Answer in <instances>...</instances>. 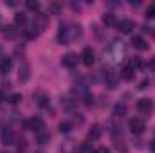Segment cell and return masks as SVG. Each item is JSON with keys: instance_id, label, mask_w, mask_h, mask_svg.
<instances>
[{"instance_id": "cell-28", "label": "cell", "mask_w": 155, "mask_h": 153, "mask_svg": "<svg viewBox=\"0 0 155 153\" xmlns=\"http://www.w3.org/2000/svg\"><path fill=\"white\" fill-rule=\"evenodd\" d=\"M124 114H126V105H116L114 115H116V117H123Z\"/></svg>"}, {"instance_id": "cell-6", "label": "cell", "mask_w": 155, "mask_h": 153, "mask_svg": "<svg viewBox=\"0 0 155 153\" xmlns=\"http://www.w3.org/2000/svg\"><path fill=\"white\" fill-rule=\"evenodd\" d=\"M0 139H2V144H4V146H13V144H15V141H16V137H15V132H13L9 126L2 130V133H0Z\"/></svg>"}, {"instance_id": "cell-20", "label": "cell", "mask_w": 155, "mask_h": 153, "mask_svg": "<svg viewBox=\"0 0 155 153\" xmlns=\"http://www.w3.org/2000/svg\"><path fill=\"white\" fill-rule=\"evenodd\" d=\"M25 7H27L29 11L38 13V11H40V2H38V0H27V2H25Z\"/></svg>"}, {"instance_id": "cell-26", "label": "cell", "mask_w": 155, "mask_h": 153, "mask_svg": "<svg viewBox=\"0 0 155 153\" xmlns=\"http://www.w3.org/2000/svg\"><path fill=\"white\" fill-rule=\"evenodd\" d=\"M25 22H27V16H25L24 13H16V15H15V24H16V25H24Z\"/></svg>"}, {"instance_id": "cell-19", "label": "cell", "mask_w": 155, "mask_h": 153, "mask_svg": "<svg viewBox=\"0 0 155 153\" xmlns=\"http://www.w3.org/2000/svg\"><path fill=\"white\" fill-rule=\"evenodd\" d=\"M128 65H130L134 70H139V69H143V67H144V63H143V60H141V58H132Z\"/></svg>"}, {"instance_id": "cell-30", "label": "cell", "mask_w": 155, "mask_h": 153, "mask_svg": "<svg viewBox=\"0 0 155 153\" xmlns=\"http://www.w3.org/2000/svg\"><path fill=\"white\" fill-rule=\"evenodd\" d=\"M49 141H51V135H49L47 132L38 133V144H45V142H49Z\"/></svg>"}, {"instance_id": "cell-13", "label": "cell", "mask_w": 155, "mask_h": 153, "mask_svg": "<svg viewBox=\"0 0 155 153\" xmlns=\"http://www.w3.org/2000/svg\"><path fill=\"white\" fill-rule=\"evenodd\" d=\"M101 135H103V130H101V126H99V124H94V126L88 130V135H87V139H88V141H97Z\"/></svg>"}, {"instance_id": "cell-1", "label": "cell", "mask_w": 155, "mask_h": 153, "mask_svg": "<svg viewBox=\"0 0 155 153\" xmlns=\"http://www.w3.org/2000/svg\"><path fill=\"white\" fill-rule=\"evenodd\" d=\"M126 56V45L124 41H112L108 45V49H105V60L112 65H117L121 63V60Z\"/></svg>"}, {"instance_id": "cell-33", "label": "cell", "mask_w": 155, "mask_h": 153, "mask_svg": "<svg viewBox=\"0 0 155 153\" xmlns=\"http://www.w3.org/2000/svg\"><path fill=\"white\" fill-rule=\"evenodd\" d=\"M38 34H40V33H38V31H35L33 27L25 31V36H27V38H29V40H35V38H36V36H38Z\"/></svg>"}, {"instance_id": "cell-21", "label": "cell", "mask_w": 155, "mask_h": 153, "mask_svg": "<svg viewBox=\"0 0 155 153\" xmlns=\"http://www.w3.org/2000/svg\"><path fill=\"white\" fill-rule=\"evenodd\" d=\"M96 150L92 148V144L90 142H85V144H81L79 148H78V153H94Z\"/></svg>"}, {"instance_id": "cell-2", "label": "cell", "mask_w": 155, "mask_h": 153, "mask_svg": "<svg viewBox=\"0 0 155 153\" xmlns=\"http://www.w3.org/2000/svg\"><path fill=\"white\" fill-rule=\"evenodd\" d=\"M56 40H58V43L67 45V43L72 40V25H69V24H61V25H60V29H58Z\"/></svg>"}, {"instance_id": "cell-12", "label": "cell", "mask_w": 155, "mask_h": 153, "mask_svg": "<svg viewBox=\"0 0 155 153\" xmlns=\"http://www.w3.org/2000/svg\"><path fill=\"white\" fill-rule=\"evenodd\" d=\"M132 45H134L137 50H148V49H150V45L146 43V40L143 38V36H134V38H132Z\"/></svg>"}, {"instance_id": "cell-16", "label": "cell", "mask_w": 155, "mask_h": 153, "mask_svg": "<svg viewBox=\"0 0 155 153\" xmlns=\"http://www.w3.org/2000/svg\"><path fill=\"white\" fill-rule=\"evenodd\" d=\"M35 99H36V105L41 106V108H45V106H49V96L47 94H43V92H38L36 96H35Z\"/></svg>"}, {"instance_id": "cell-36", "label": "cell", "mask_w": 155, "mask_h": 153, "mask_svg": "<svg viewBox=\"0 0 155 153\" xmlns=\"http://www.w3.org/2000/svg\"><path fill=\"white\" fill-rule=\"evenodd\" d=\"M148 67H150V69L155 72V58H152V60H150V65H148Z\"/></svg>"}, {"instance_id": "cell-17", "label": "cell", "mask_w": 155, "mask_h": 153, "mask_svg": "<svg viewBox=\"0 0 155 153\" xmlns=\"http://www.w3.org/2000/svg\"><path fill=\"white\" fill-rule=\"evenodd\" d=\"M105 83H107L108 88H116L117 86V76L114 72H108V74L105 76Z\"/></svg>"}, {"instance_id": "cell-3", "label": "cell", "mask_w": 155, "mask_h": 153, "mask_svg": "<svg viewBox=\"0 0 155 153\" xmlns=\"http://www.w3.org/2000/svg\"><path fill=\"white\" fill-rule=\"evenodd\" d=\"M128 128H130V132H132L134 135H141V133H144V130H146V122H144L143 119H139V117H134V119L128 121Z\"/></svg>"}, {"instance_id": "cell-5", "label": "cell", "mask_w": 155, "mask_h": 153, "mask_svg": "<svg viewBox=\"0 0 155 153\" xmlns=\"http://www.w3.org/2000/svg\"><path fill=\"white\" fill-rule=\"evenodd\" d=\"M27 126H29V130H33L36 135L41 133V132H45V121L38 117V115H35V117H31L29 121H27Z\"/></svg>"}, {"instance_id": "cell-38", "label": "cell", "mask_w": 155, "mask_h": 153, "mask_svg": "<svg viewBox=\"0 0 155 153\" xmlns=\"http://www.w3.org/2000/svg\"><path fill=\"white\" fill-rule=\"evenodd\" d=\"M150 148H152V151L155 153V139H153V141H152V144H150Z\"/></svg>"}, {"instance_id": "cell-9", "label": "cell", "mask_w": 155, "mask_h": 153, "mask_svg": "<svg viewBox=\"0 0 155 153\" xmlns=\"http://www.w3.org/2000/svg\"><path fill=\"white\" fill-rule=\"evenodd\" d=\"M117 29H119L123 34H130V33L135 29V24H134V20H130V18H123V20L117 24Z\"/></svg>"}, {"instance_id": "cell-8", "label": "cell", "mask_w": 155, "mask_h": 153, "mask_svg": "<svg viewBox=\"0 0 155 153\" xmlns=\"http://www.w3.org/2000/svg\"><path fill=\"white\" fill-rule=\"evenodd\" d=\"M81 61H83L87 67H92V65H94V61H96V54H94L92 47H85V49L81 50Z\"/></svg>"}, {"instance_id": "cell-37", "label": "cell", "mask_w": 155, "mask_h": 153, "mask_svg": "<svg viewBox=\"0 0 155 153\" xmlns=\"http://www.w3.org/2000/svg\"><path fill=\"white\" fill-rule=\"evenodd\" d=\"M94 153H110V151H108L107 148H99V150H96Z\"/></svg>"}, {"instance_id": "cell-10", "label": "cell", "mask_w": 155, "mask_h": 153, "mask_svg": "<svg viewBox=\"0 0 155 153\" xmlns=\"http://www.w3.org/2000/svg\"><path fill=\"white\" fill-rule=\"evenodd\" d=\"M78 61H79V58H78V54H74V52H67L61 58V65L67 67V69H74L78 65Z\"/></svg>"}, {"instance_id": "cell-4", "label": "cell", "mask_w": 155, "mask_h": 153, "mask_svg": "<svg viewBox=\"0 0 155 153\" xmlns=\"http://www.w3.org/2000/svg\"><path fill=\"white\" fill-rule=\"evenodd\" d=\"M47 25H49V16H47V15H43V13H38V15H35L33 25H31L35 31H38V33H43Z\"/></svg>"}, {"instance_id": "cell-24", "label": "cell", "mask_w": 155, "mask_h": 153, "mask_svg": "<svg viewBox=\"0 0 155 153\" xmlns=\"http://www.w3.org/2000/svg\"><path fill=\"white\" fill-rule=\"evenodd\" d=\"M114 146H116L117 150H121V151H126V146H124V141H123V137L119 139L117 135H114Z\"/></svg>"}, {"instance_id": "cell-25", "label": "cell", "mask_w": 155, "mask_h": 153, "mask_svg": "<svg viewBox=\"0 0 155 153\" xmlns=\"http://www.w3.org/2000/svg\"><path fill=\"white\" fill-rule=\"evenodd\" d=\"M60 11H61V5H60L58 2L49 4V13H51V15H60Z\"/></svg>"}, {"instance_id": "cell-11", "label": "cell", "mask_w": 155, "mask_h": 153, "mask_svg": "<svg viewBox=\"0 0 155 153\" xmlns=\"http://www.w3.org/2000/svg\"><path fill=\"white\" fill-rule=\"evenodd\" d=\"M152 108H153L152 99L143 97V99H139V101H137V110H139L141 114H150V112H152Z\"/></svg>"}, {"instance_id": "cell-31", "label": "cell", "mask_w": 155, "mask_h": 153, "mask_svg": "<svg viewBox=\"0 0 155 153\" xmlns=\"http://www.w3.org/2000/svg\"><path fill=\"white\" fill-rule=\"evenodd\" d=\"M7 101H9L11 105H16V103L22 101V94H11V96L7 97Z\"/></svg>"}, {"instance_id": "cell-32", "label": "cell", "mask_w": 155, "mask_h": 153, "mask_svg": "<svg viewBox=\"0 0 155 153\" xmlns=\"http://www.w3.org/2000/svg\"><path fill=\"white\" fill-rule=\"evenodd\" d=\"M72 148H74V142L69 141V142H65V144L61 146V151L63 153H72Z\"/></svg>"}, {"instance_id": "cell-29", "label": "cell", "mask_w": 155, "mask_h": 153, "mask_svg": "<svg viewBox=\"0 0 155 153\" xmlns=\"http://www.w3.org/2000/svg\"><path fill=\"white\" fill-rule=\"evenodd\" d=\"M4 36H5V38H15V36H16V29L11 27V25H9V27H4Z\"/></svg>"}, {"instance_id": "cell-14", "label": "cell", "mask_w": 155, "mask_h": 153, "mask_svg": "<svg viewBox=\"0 0 155 153\" xmlns=\"http://www.w3.org/2000/svg\"><path fill=\"white\" fill-rule=\"evenodd\" d=\"M11 67H13V60L7 58V56H2L0 58V72L2 74H7L11 70Z\"/></svg>"}, {"instance_id": "cell-7", "label": "cell", "mask_w": 155, "mask_h": 153, "mask_svg": "<svg viewBox=\"0 0 155 153\" xmlns=\"http://www.w3.org/2000/svg\"><path fill=\"white\" fill-rule=\"evenodd\" d=\"M29 77H31V65L27 61H22L18 67V81L25 83V81H29Z\"/></svg>"}, {"instance_id": "cell-34", "label": "cell", "mask_w": 155, "mask_h": 153, "mask_svg": "<svg viewBox=\"0 0 155 153\" xmlns=\"http://www.w3.org/2000/svg\"><path fill=\"white\" fill-rule=\"evenodd\" d=\"M146 18H155V4L148 5V9H146Z\"/></svg>"}, {"instance_id": "cell-15", "label": "cell", "mask_w": 155, "mask_h": 153, "mask_svg": "<svg viewBox=\"0 0 155 153\" xmlns=\"http://www.w3.org/2000/svg\"><path fill=\"white\" fill-rule=\"evenodd\" d=\"M121 77H123L124 81H132V79L135 77V70H134L130 65H126V67L121 69Z\"/></svg>"}, {"instance_id": "cell-35", "label": "cell", "mask_w": 155, "mask_h": 153, "mask_svg": "<svg viewBox=\"0 0 155 153\" xmlns=\"http://www.w3.org/2000/svg\"><path fill=\"white\" fill-rule=\"evenodd\" d=\"M148 83H150V79H148V77H144V79L139 83V86H137V88H139V90H144V88L148 86Z\"/></svg>"}, {"instance_id": "cell-23", "label": "cell", "mask_w": 155, "mask_h": 153, "mask_svg": "<svg viewBox=\"0 0 155 153\" xmlns=\"http://www.w3.org/2000/svg\"><path fill=\"white\" fill-rule=\"evenodd\" d=\"M72 130V122L71 121H63V122H60V132L61 133H69Z\"/></svg>"}, {"instance_id": "cell-27", "label": "cell", "mask_w": 155, "mask_h": 153, "mask_svg": "<svg viewBox=\"0 0 155 153\" xmlns=\"http://www.w3.org/2000/svg\"><path fill=\"white\" fill-rule=\"evenodd\" d=\"M61 106H63L67 112H71V110L76 106V101H72V99H63V101H61Z\"/></svg>"}, {"instance_id": "cell-22", "label": "cell", "mask_w": 155, "mask_h": 153, "mask_svg": "<svg viewBox=\"0 0 155 153\" xmlns=\"http://www.w3.org/2000/svg\"><path fill=\"white\" fill-rule=\"evenodd\" d=\"M83 101H85V106H87V108H92V106H94V96H92L90 92H87V94L83 96Z\"/></svg>"}, {"instance_id": "cell-18", "label": "cell", "mask_w": 155, "mask_h": 153, "mask_svg": "<svg viewBox=\"0 0 155 153\" xmlns=\"http://www.w3.org/2000/svg\"><path fill=\"white\" fill-rule=\"evenodd\" d=\"M103 24H105L107 27H114V25H116V16H114L112 13H105V15H103Z\"/></svg>"}, {"instance_id": "cell-39", "label": "cell", "mask_w": 155, "mask_h": 153, "mask_svg": "<svg viewBox=\"0 0 155 153\" xmlns=\"http://www.w3.org/2000/svg\"><path fill=\"white\" fill-rule=\"evenodd\" d=\"M152 36L155 38V29H152Z\"/></svg>"}]
</instances>
